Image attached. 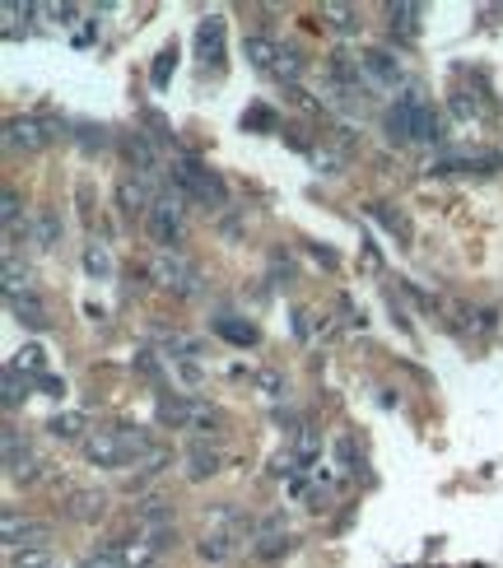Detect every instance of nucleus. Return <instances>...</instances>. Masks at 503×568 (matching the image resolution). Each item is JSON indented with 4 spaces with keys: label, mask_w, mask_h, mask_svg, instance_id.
Wrapping results in <instances>:
<instances>
[{
    "label": "nucleus",
    "mask_w": 503,
    "mask_h": 568,
    "mask_svg": "<svg viewBox=\"0 0 503 568\" xmlns=\"http://www.w3.org/2000/svg\"><path fill=\"white\" fill-rule=\"evenodd\" d=\"M80 568H126V564H122V555H117L112 545H103V550H89Z\"/></svg>",
    "instance_id": "nucleus-33"
},
{
    "label": "nucleus",
    "mask_w": 503,
    "mask_h": 568,
    "mask_svg": "<svg viewBox=\"0 0 503 568\" xmlns=\"http://www.w3.org/2000/svg\"><path fill=\"white\" fill-rule=\"evenodd\" d=\"M38 475H42V461L33 457V452H24V457H19V461L10 466V480H24V485H33Z\"/></svg>",
    "instance_id": "nucleus-29"
},
{
    "label": "nucleus",
    "mask_w": 503,
    "mask_h": 568,
    "mask_svg": "<svg viewBox=\"0 0 503 568\" xmlns=\"http://www.w3.org/2000/svg\"><path fill=\"white\" fill-rule=\"evenodd\" d=\"M252 382H257V387H261V392H266V396H271V401H280V396L289 392L285 373H275V368H261V373H257V378H252Z\"/></svg>",
    "instance_id": "nucleus-27"
},
{
    "label": "nucleus",
    "mask_w": 503,
    "mask_h": 568,
    "mask_svg": "<svg viewBox=\"0 0 503 568\" xmlns=\"http://www.w3.org/2000/svg\"><path fill=\"white\" fill-rule=\"evenodd\" d=\"M289 452H294L299 461H308V466H313V461H322V433L308 429V424H299V429H294V443H289Z\"/></svg>",
    "instance_id": "nucleus-20"
},
{
    "label": "nucleus",
    "mask_w": 503,
    "mask_h": 568,
    "mask_svg": "<svg viewBox=\"0 0 503 568\" xmlns=\"http://www.w3.org/2000/svg\"><path fill=\"white\" fill-rule=\"evenodd\" d=\"M136 522L145 531H168L173 527V499H164V494H145V499H136Z\"/></svg>",
    "instance_id": "nucleus-9"
},
{
    "label": "nucleus",
    "mask_w": 503,
    "mask_h": 568,
    "mask_svg": "<svg viewBox=\"0 0 503 568\" xmlns=\"http://www.w3.org/2000/svg\"><path fill=\"white\" fill-rule=\"evenodd\" d=\"M243 52H247V61L257 70H275V61H280V47H275L266 33H252V38L243 42Z\"/></svg>",
    "instance_id": "nucleus-16"
},
{
    "label": "nucleus",
    "mask_w": 503,
    "mask_h": 568,
    "mask_svg": "<svg viewBox=\"0 0 503 568\" xmlns=\"http://www.w3.org/2000/svg\"><path fill=\"white\" fill-rule=\"evenodd\" d=\"M10 568H56V564H52V550H14Z\"/></svg>",
    "instance_id": "nucleus-28"
},
{
    "label": "nucleus",
    "mask_w": 503,
    "mask_h": 568,
    "mask_svg": "<svg viewBox=\"0 0 503 568\" xmlns=\"http://www.w3.org/2000/svg\"><path fill=\"white\" fill-rule=\"evenodd\" d=\"M182 201L187 196L168 182V191L154 201L150 215H145V233L159 243V252H173V243H182Z\"/></svg>",
    "instance_id": "nucleus-3"
},
{
    "label": "nucleus",
    "mask_w": 503,
    "mask_h": 568,
    "mask_svg": "<svg viewBox=\"0 0 503 568\" xmlns=\"http://www.w3.org/2000/svg\"><path fill=\"white\" fill-rule=\"evenodd\" d=\"M84 461L89 466H103V471H117L126 461H136L145 447H150V433L131 429V424H112V429H98L84 438Z\"/></svg>",
    "instance_id": "nucleus-1"
},
{
    "label": "nucleus",
    "mask_w": 503,
    "mask_h": 568,
    "mask_svg": "<svg viewBox=\"0 0 503 568\" xmlns=\"http://www.w3.org/2000/svg\"><path fill=\"white\" fill-rule=\"evenodd\" d=\"M173 66H177V47H168V52H159V61L150 66V80H154V89H164L168 84V75H173Z\"/></svg>",
    "instance_id": "nucleus-31"
},
{
    "label": "nucleus",
    "mask_w": 503,
    "mask_h": 568,
    "mask_svg": "<svg viewBox=\"0 0 503 568\" xmlns=\"http://www.w3.org/2000/svg\"><path fill=\"white\" fill-rule=\"evenodd\" d=\"M14 368H28V373H38V378H42V368H47V350H42V345H24L19 359H14Z\"/></svg>",
    "instance_id": "nucleus-30"
},
{
    "label": "nucleus",
    "mask_w": 503,
    "mask_h": 568,
    "mask_svg": "<svg viewBox=\"0 0 503 568\" xmlns=\"http://www.w3.org/2000/svg\"><path fill=\"white\" fill-rule=\"evenodd\" d=\"M247 122H252V126H275V117H271L266 108H252V112L243 117V126H247Z\"/></svg>",
    "instance_id": "nucleus-39"
},
{
    "label": "nucleus",
    "mask_w": 503,
    "mask_h": 568,
    "mask_svg": "<svg viewBox=\"0 0 503 568\" xmlns=\"http://www.w3.org/2000/svg\"><path fill=\"white\" fill-rule=\"evenodd\" d=\"M84 275L89 280H108L112 275V252H108V243H84Z\"/></svg>",
    "instance_id": "nucleus-19"
},
{
    "label": "nucleus",
    "mask_w": 503,
    "mask_h": 568,
    "mask_svg": "<svg viewBox=\"0 0 503 568\" xmlns=\"http://www.w3.org/2000/svg\"><path fill=\"white\" fill-rule=\"evenodd\" d=\"M289 550H294V536H266V541L252 545V555L266 559V564H275V559H285Z\"/></svg>",
    "instance_id": "nucleus-23"
},
{
    "label": "nucleus",
    "mask_w": 503,
    "mask_h": 568,
    "mask_svg": "<svg viewBox=\"0 0 503 568\" xmlns=\"http://www.w3.org/2000/svg\"><path fill=\"white\" fill-rule=\"evenodd\" d=\"M89 420H84L80 410H61V415H52V420H47V433H52L56 443H84V438H89Z\"/></svg>",
    "instance_id": "nucleus-13"
},
{
    "label": "nucleus",
    "mask_w": 503,
    "mask_h": 568,
    "mask_svg": "<svg viewBox=\"0 0 503 568\" xmlns=\"http://www.w3.org/2000/svg\"><path fill=\"white\" fill-rule=\"evenodd\" d=\"M275 75H280V80H299V75H303L299 52H280V61H275Z\"/></svg>",
    "instance_id": "nucleus-34"
},
{
    "label": "nucleus",
    "mask_w": 503,
    "mask_h": 568,
    "mask_svg": "<svg viewBox=\"0 0 503 568\" xmlns=\"http://www.w3.org/2000/svg\"><path fill=\"white\" fill-rule=\"evenodd\" d=\"M38 243H42V247L61 243V219H56L52 210H42V215H38Z\"/></svg>",
    "instance_id": "nucleus-32"
},
{
    "label": "nucleus",
    "mask_w": 503,
    "mask_h": 568,
    "mask_svg": "<svg viewBox=\"0 0 503 568\" xmlns=\"http://www.w3.org/2000/svg\"><path fill=\"white\" fill-rule=\"evenodd\" d=\"M47 536L52 527L47 522H33V517H19L14 508H5V545L14 550H47Z\"/></svg>",
    "instance_id": "nucleus-6"
},
{
    "label": "nucleus",
    "mask_w": 503,
    "mask_h": 568,
    "mask_svg": "<svg viewBox=\"0 0 503 568\" xmlns=\"http://www.w3.org/2000/svg\"><path fill=\"white\" fill-rule=\"evenodd\" d=\"M322 19H327L336 33H359V10H354V5H322Z\"/></svg>",
    "instance_id": "nucleus-22"
},
{
    "label": "nucleus",
    "mask_w": 503,
    "mask_h": 568,
    "mask_svg": "<svg viewBox=\"0 0 503 568\" xmlns=\"http://www.w3.org/2000/svg\"><path fill=\"white\" fill-rule=\"evenodd\" d=\"M387 14H392V28H401L406 38L420 33V5H387Z\"/></svg>",
    "instance_id": "nucleus-25"
},
{
    "label": "nucleus",
    "mask_w": 503,
    "mask_h": 568,
    "mask_svg": "<svg viewBox=\"0 0 503 568\" xmlns=\"http://www.w3.org/2000/svg\"><path fill=\"white\" fill-rule=\"evenodd\" d=\"M224 466V457H219L215 447H205V443H191L187 447V466H182V475H187L191 485H201V480H210V475Z\"/></svg>",
    "instance_id": "nucleus-11"
},
{
    "label": "nucleus",
    "mask_w": 503,
    "mask_h": 568,
    "mask_svg": "<svg viewBox=\"0 0 503 568\" xmlns=\"http://www.w3.org/2000/svg\"><path fill=\"white\" fill-rule=\"evenodd\" d=\"M215 331H219L224 340H229V345H243V350L261 340L257 326H252V322H238V317H215Z\"/></svg>",
    "instance_id": "nucleus-17"
},
{
    "label": "nucleus",
    "mask_w": 503,
    "mask_h": 568,
    "mask_svg": "<svg viewBox=\"0 0 503 568\" xmlns=\"http://www.w3.org/2000/svg\"><path fill=\"white\" fill-rule=\"evenodd\" d=\"M224 33H229L224 14H210V19H201V28H196V52H201V61L210 70L224 66Z\"/></svg>",
    "instance_id": "nucleus-7"
},
{
    "label": "nucleus",
    "mask_w": 503,
    "mask_h": 568,
    "mask_svg": "<svg viewBox=\"0 0 503 568\" xmlns=\"http://www.w3.org/2000/svg\"><path fill=\"white\" fill-rule=\"evenodd\" d=\"M196 555H201L205 564H229V559L238 555V536H233V531H205L201 541H196Z\"/></svg>",
    "instance_id": "nucleus-12"
},
{
    "label": "nucleus",
    "mask_w": 503,
    "mask_h": 568,
    "mask_svg": "<svg viewBox=\"0 0 503 568\" xmlns=\"http://www.w3.org/2000/svg\"><path fill=\"white\" fill-rule=\"evenodd\" d=\"M191 410H196V401H159V424H177V429H187Z\"/></svg>",
    "instance_id": "nucleus-24"
},
{
    "label": "nucleus",
    "mask_w": 503,
    "mask_h": 568,
    "mask_svg": "<svg viewBox=\"0 0 503 568\" xmlns=\"http://www.w3.org/2000/svg\"><path fill=\"white\" fill-rule=\"evenodd\" d=\"M136 368L145 373V378H159L164 368H159V359H154V350H136Z\"/></svg>",
    "instance_id": "nucleus-36"
},
{
    "label": "nucleus",
    "mask_w": 503,
    "mask_h": 568,
    "mask_svg": "<svg viewBox=\"0 0 503 568\" xmlns=\"http://www.w3.org/2000/svg\"><path fill=\"white\" fill-rule=\"evenodd\" d=\"M150 275L159 280V289H168V294H177V298H191L196 289H201V271H196L182 252H159Z\"/></svg>",
    "instance_id": "nucleus-4"
},
{
    "label": "nucleus",
    "mask_w": 503,
    "mask_h": 568,
    "mask_svg": "<svg viewBox=\"0 0 503 568\" xmlns=\"http://www.w3.org/2000/svg\"><path fill=\"white\" fill-rule=\"evenodd\" d=\"M19 406V368H5V410H14Z\"/></svg>",
    "instance_id": "nucleus-35"
},
{
    "label": "nucleus",
    "mask_w": 503,
    "mask_h": 568,
    "mask_svg": "<svg viewBox=\"0 0 503 568\" xmlns=\"http://www.w3.org/2000/svg\"><path fill=\"white\" fill-rule=\"evenodd\" d=\"M5 303H10V312L14 317H19V322L24 326H47V308H42V298L38 294H14V298H5Z\"/></svg>",
    "instance_id": "nucleus-15"
},
{
    "label": "nucleus",
    "mask_w": 503,
    "mask_h": 568,
    "mask_svg": "<svg viewBox=\"0 0 503 568\" xmlns=\"http://www.w3.org/2000/svg\"><path fill=\"white\" fill-rule=\"evenodd\" d=\"M14 294H33V284H28V271H19V261H14V252L5 257V298Z\"/></svg>",
    "instance_id": "nucleus-26"
},
{
    "label": "nucleus",
    "mask_w": 503,
    "mask_h": 568,
    "mask_svg": "<svg viewBox=\"0 0 503 568\" xmlns=\"http://www.w3.org/2000/svg\"><path fill=\"white\" fill-rule=\"evenodd\" d=\"M47 136L52 131H42L38 117H10V126H5V145L10 149H42Z\"/></svg>",
    "instance_id": "nucleus-10"
},
{
    "label": "nucleus",
    "mask_w": 503,
    "mask_h": 568,
    "mask_svg": "<svg viewBox=\"0 0 503 568\" xmlns=\"http://www.w3.org/2000/svg\"><path fill=\"white\" fill-rule=\"evenodd\" d=\"M103 513H108V494H103V489H70L66 517H75V522H98Z\"/></svg>",
    "instance_id": "nucleus-8"
},
{
    "label": "nucleus",
    "mask_w": 503,
    "mask_h": 568,
    "mask_svg": "<svg viewBox=\"0 0 503 568\" xmlns=\"http://www.w3.org/2000/svg\"><path fill=\"white\" fill-rule=\"evenodd\" d=\"M126 154H131V163H136L140 177H154V173H159V154H154V145L140 136V131H136V136H126Z\"/></svg>",
    "instance_id": "nucleus-14"
},
{
    "label": "nucleus",
    "mask_w": 503,
    "mask_h": 568,
    "mask_svg": "<svg viewBox=\"0 0 503 568\" xmlns=\"http://www.w3.org/2000/svg\"><path fill=\"white\" fill-rule=\"evenodd\" d=\"M317 168H322V173H336L340 154H336V149H317Z\"/></svg>",
    "instance_id": "nucleus-37"
},
{
    "label": "nucleus",
    "mask_w": 503,
    "mask_h": 568,
    "mask_svg": "<svg viewBox=\"0 0 503 568\" xmlns=\"http://www.w3.org/2000/svg\"><path fill=\"white\" fill-rule=\"evenodd\" d=\"M173 187L187 196V201H201V205H224V177L201 163L196 154H177L173 163Z\"/></svg>",
    "instance_id": "nucleus-2"
},
{
    "label": "nucleus",
    "mask_w": 503,
    "mask_h": 568,
    "mask_svg": "<svg viewBox=\"0 0 503 568\" xmlns=\"http://www.w3.org/2000/svg\"><path fill=\"white\" fill-rule=\"evenodd\" d=\"M42 392H47V396H66V382H61V378H47V373H42Z\"/></svg>",
    "instance_id": "nucleus-40"
},
{
    "label": "nucleus",
    "mask_w": 503,
    "mask_h": 568,
    "mask_svg": "<svg viewBox=\"0 0 503 568\" xmlns=\"http://www.w3.org/2000/svg\"><path fill=\"white\" fill-rule=\"evenodd\" d=\"M168 466H173V447H164V443H150L136 457V475H159V471H168Z\"/></svg>",
    "instance_id": "nucleus-21"
},
{
    "label": "nucleus",
    "mask_w": 503,
    "mask_h": 568,
    "mask_svg": "<svg viewBox=\"0 0 503 568\" xmlns=\"http://www.w3.org/2000/svg\"><path fill=\"white\" fill-rule=\"evenodd\" d=\"M336 457H340V466H345V471L354 466V443H350V438H336Z\"/></svg>",
    "instance_id": "nucleus-38"
},
{
    "label": "nucleus",
    "mask_w": 503,
    "mask_h": 568,
    "mask_svg": "<svg viewBox=\"0 0 503 568\" xmlns=\"http://www.w3.org/2000/svg\"><path fill=\"white\" fill-rule=\"evenodd\" d=\"M359 75H364L368 89H396V84L406 80V70H401V56H392L387 47H373V52L359 56Z\"/></svg>",
    "instance_id": "nucleus-5"
},
{
    "label": "nucleus",
    "mask_w": 503,
    "mask_h": 568,
    "mask_svg": "<svg viewBox=\"0 0 503 568\" xmlns=\"http://www.w3.org/2000/svg\"><path fill=\"white\" fill-rule=\"evenodd\" d=\"M187 433L215 438V433H224V415H219L215 406H201V401H196V410H191V420H187Z\"/></svg>",
    "instance_id": "nucleus-18"
}]
</instances>
